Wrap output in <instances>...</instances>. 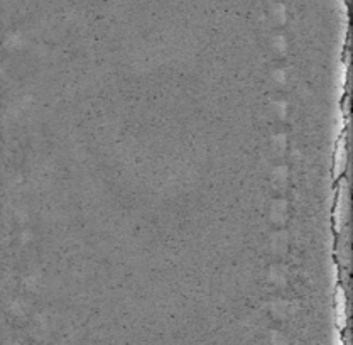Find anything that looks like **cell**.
I'll use <instances>...</instances> for the list:
<instances>
[{
  "instance_id": "6da1fadb",
  "label": "cell",
  "mask_w": 353,
  "mask_h": 345,
  "mask_svg": "<svg viewBox=\"0 0 353 345\" xmlns=\"http://www.w3.org/2000/svg\"><path fill=\"white\" fill-rule=\"evenodd\" d=\"M348 210H350V195H348V186L346 181H341L340 191H338V202L335 207V228L340 230L348 220Z\"/></svg>"
},
{
  "instance_id": "7a4b0ae2",
  "label": "cell",
  "mask_w": 353,
  "mask_h": 345,
  "mask_svg": "<svg viewBox=\"0 0 353 345\" xmlns=\"http://www.w3.org/2000/svg\"><path fill=\"white\" fill-rule=\"evenodd\" d=\"M346 158H348V153H346L345 139H341L340 144H338V148H336V154H335V176H340L341 171L345 169Z\"/></svg>"
},
{
  "instance_id": "3957f363",
  "label": "cell",
  "mask_w": 353,
  "mask_h": 345,
  "mask_svg": "<svg viewBox=\"0 0 353 345\" xmlns=\"http://www.w3.org/2000/svg\"><path fill=\"white\" fill-rule=\"evenodd\" d=\"M336 313L340 317V323L343 325L346 320V296L341 288H338V291H336Z\"/></svg>"
},
{
  "instance_id": "277c9868",
  "label": "cell",
  "mask_w": 353,
  "mask_h": 345,
  "mask_svg": "<svg viewBox=\"0 0 353 345\" xmlns=\"http://www.w3.org/2000/svg\"><path fill=\"white\" fill-rule=\"evenodd\" d=\"M271 279H272V283H276V284H282V281L286 283V274H284L282 266H279V274L276 273V269L272 268V271H271Z\"/></svg>"
}]
</instances>
